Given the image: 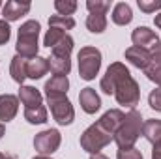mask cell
Returning a JSON list of instances; mask_svg holds the SVG:
<instances>
[{"label": "cell", "instance_id": "cell-1", "mask_svg": "<svg viewBox=\"0 0 161 159\" xmlns=\"http://www.w3.org/2000/svg\"><path fill=\"white\" fill-rule=\"evenodd\" d=\"M101 90L107 94V96H114L118 105L122 107H127L129 111L135 109V105H139V99H141V88L137 84V80L131 77L129 69L122 64V62H113L103 79L99 82Z\"/></svg>", "mask_w": 161, "mask_h": 159}, {"label": "cell", "instance_id": "cell-2", "mask_svg": "<svg viewBox=\"0 0 161 159\" xmlns=\"http://www.w3.org/2000/svg\"><path fill=\"white\" fill-rule=\"evenodd\" d=\"M142 116L137 109H131L125 120L122 122L120 129L114 133V142L118 144V150H125V148H133L135 142L139 140L141 133H142Z\"/></svg>", "mask_w": 161, "mask_h": 159}, {"label": "cell", "instance_id": "cell-3", "mask_svg": "<svg viewBox=\"0 0 161 159\" xmlns=\"http://www.w3.org/2000/svg\"><path fill=\"white\" fill-rule=\"evenodd\" d=\"M40 30L41 26L38 21H26V23L21 25V28L17 32V45H15L19 56H23L26 60H32V58L38 56V49H40L38 36H40Z\"/></svg>", "mask_w": 161, "mask_h": 159}, {"label": "cell", "instance_id": "cell-4", "mask_svg": "<svg viewBox=\"0 0 161 159\" xmlns=\"http://www.w3.org/2000/svg\"><path fill=\"white\" fill-rule=\"evenodd\" d=\"M113 139H114V135H111L107 129H103L99 125V122H96L80 135V148L84 152H88L90 156L99 154L107 144H111Z\"/></svg>", "mask_w": 161, "mask_h": 159}, {"label": "cell", "instance_id": "cell-5", "mask_svg": "<svg viewBox=\"0 0 161 159\" xmlns=\"http://www.w3.org/2000/svg\"><path fill=\"white\" fill-rule=\"evenodd\" d=\"M101 68V52L96 47H82L79 51V75L84 80L96 79Z\"/></svg>", "mask_w": 161, "mask_h": 159}, {"label": "cell", "instance_id": "cell-6", "mask_svg": "<svg viewBox=\"0 0 161 159\" xmlns=\"http://www.w3.org/2000/svg\"><path fill=\"white\" fill-rule=\"evenodd\" d=\"M49 107H51V114L60 125H69L75 118V111L71 101L68 99V96H58V97H47Z\"/></svg>", "mask_w": 161, "mask_h": 159}, {"label": "cell", "instance_id": "cell-7", "mask_svg": "<svg viewBox=\"0 0 161 159\" xmlns=\"http://www.w3.org/2000/svg\"><path fill=\"white\" fill-rule=\"evenodd\" d=\"M62 135L58 129H45L34 137V148L40 156H51L60 148Z\"/></svg>", "mask_w": 161, "mask_h": 159}, {"label": "cell", "instance_id": "cell-8", "mask_svg": "<svg viewBox=\"0 0 161 159\" xmlns=\"http://www.w3.org/2000/svg\"><path fill=\"white\" fill-rule=\"evenodd\" d=\"M131 41H133L135 47L146 49V51H150L152 54L161 49V40L158 38V34H156L154 30H150L148 26H137V28L131 32Z\"/></svg>", "mask_w": 161, "mask_h": 159}, {"label": "cell", "instance_id": "cell-9", "mask_svg": "<svg viewBox=\"0 0 161 159\" xmlns=\"http://www.w3.org/2000/svg\"><path fill=\"white\" fill-rule=\"evenodd\" d=\"M124 56H125V60H127L129 64H133V66L139 68V69H146L148 64H150V60H152V52H150V51L141 49V47H135V45L129 47V49H125Z\"/></svg>", "mask_w": 161, "mask_h": 159}, {"label": "cell", "instance_id": "cell-10", "mask_svg": "<svg viewBox=\"0 0 161 159\" xmlns=\"http://www.w3.org/2000/svg\"><path fill=\"white\" fill-rule=\"evenodd\" d=\"M28 11H30V2H15V0H9V2H6L2 6V15H4V21H8V23L21 19Z\"/></svg>", "mask_w": 161, "mask_h": 159}, {"label": "cell", "instance_id": "cell-11", "mask_svg": "<svg viewBox=\"0 0 161 159\" xmlns=\"http://www.w3.org/2000/svg\"><path fill=\"white\" fill-rule=\"evenodd\" d=\"M79 103H80V107H82V111H84V112H88V114L97 112V111H99V107H101V99H99V96H97V94H96V90H94V88H90V86H86V88H82V90H80Z\"/></svg>", "mask_w": 161, "mask_h": 159}, {"label": "cell", "instance_id": "cell-12", "mask_svg": "<svg viewBox=\"0 0 161 159\" xmlns=\"http://www.w3.org/2000/svg\"><path fill=\"white\" fill-rule=\"evenodd\" d=\"M19 111V97L11 94H2L0 96V120L9 122L17 116Z\"/></svg>", "mask_w": 161, "mask_h": 159}, {"label": "cell", "instance_id": "cell-13", "mask_svg": "<svg viewBox=\"0 0 161 159\" xmlns=\"http://www.w3.org/2000/svg\"><path fill=\"white\" fill-rule=\"evenodd\" d=\"M124 120H125V114H124L122 111H118V109H111V111H107L97 122H99V125H101L103 129H107L111 135H114V133L120 129V125H122Z\"/></svg>", "mask_w": 161, "mask_h": 159}, {"label": "cell", "instance_id": "cell-14", "mask_svg": "<svg viewBox=\"0 0 161 159\" xmlns=\"http://www.w3.org/2000/svg\"><path fill=\"white\" fill-rule=\"evenodd\" d=\"M69 88V80L68 77L62 75H53L51 79L45 82V96L47 97H58V96H66Z\"/></svg>", "mask_w": 161, "mask_h": 159}, {"label": "cell", "instance_id": "cell-15", "mask_svg": "<svg viewBox=\"0 0 161 159\" xmlns=\"http://www.w3.org/2000/svg\"><path fill=\"white\" fill-rule=\"evenodd\" d=\"M17 97L21 99L25 109H36V107L43 105V96H41L40 90H36L34 86H21Z\"/></svg>", "mask_w": 161, "mask_h": 159}, {"label": "cell", "instance_id": "cell-16", "mask_svg": "<svg viewBox=\"0 0 161 159\" xmlns=\"http://www.w3.org/2000/svg\"><path fill=\"white\" fill-rule=\"evenodd\" d=\"M49 71V60L43 58V56H36L32 60H28V66H26V77L30 79H41L45 73Z\"/></svg>", "mask_w": 161, "mask_h": 159}, {"label": "cell", "instance_id": "cell-17", "mask_svg": "<svg viewBox=\"0 0 161 159\" xmlns=\"http://www.w3.org/2000/svg\"><path fill=\"white\" fill-rule=\"evenodd\" d=\"M49 60V71L53 75H62V77H68V73L71 71V60L66 58V56H54L51 54Z\"/></svg>", "mask_w": 161, "mask_h": 159}, {"label": "cell", "instance_id": "cell-18", "mask_svg": "<svg viewBox=\"0 0 161 159\" xmlns=\"http://www.w3.org/2000/svg\"><path fill=\"white\" fill-rule=\"evenodd\" d=\"M26 66H28V60H26V58H23V56H19V54H15V56L11 58V66H9L11 79L15 80V82H19L21 86H23V82L26 79Z\"/></svg>", "mask_w": 161, "mask_h": 159}, {"label": "cell", "instance_id": "cell-19", "mask_svg": "<svg viewBox=\"0 0 161 159\" xmlns=\"http://www.w3.org/2000/svg\"><path fill=\"white\" fill-rule=\"evenodd\" d=\"M142 135H144V139L148 140V142H152V144H158L161 142V120H146L144 123H142Z\"/></svg>", "mask_w": 161, "mask_h": 159}, {"label": "cell", "instance_id": "cell-20", "mask_svg": "<svg viewBox=\"0 0 161 159\" xmlns=\"http://www.w3.org/2000/svg\"><path fill=\"white\" fill-rule=\"evenodd\" d=\"M133 19V11H131V6L125 4V2H118L114 8H113V21L114 25H120V26H125L129 25Z\"/></svg>", "mask_w": 161, "mask_h": 159}, {"label": "cell", "instance_id": "cell-21", "mask_svg": "<svg viewBox=\"0 0 161 159\" xmlns=\"http://www.w3.org/2000/svg\"><path fill=\"white\" fill-rule=\"evenodd\" d=\"M144 75L161 88V49L152 54V60H150L148 68L144 69Z\"/></svg>", "mask_w": 161, "mask_h": 159}, {"label": "cell", "instance_id": "cell-22", "mask_svg": "<svg viewBox=\"0 0 161 159\" xmlns=\"http://www.w3.org/2000/svg\"><path fill=\"white\" fill-rule=\"evenodd\" d=\"M86 28L92 34H101L107 28V17L103 13H90L86 17Z\"/></svg>", "mask_w": 161, "mask_h": 159}, {"label": "cell", "instance_id": "cell-23", "mask_svg": "<svg viewBox=\"0 0 161 159\" xmlns=\"http://www.w3.org/2000/svg\"><path fill=\"white\" fill-rule=\"evenodd\" d=\"M71 51H73V38L68 36V34L53 47V54L54 56H66V58H69Z\"/></svg>", "mask_w": 161, "mask_h": 159}, {"label": "cell", "instance_id": "cell-24", "mask_svg": "<svg viewBox=\"0 0 161 159\" xmlns=\"http://www.w3.org/2000/svg\"><path fill=\"white\" fill-rule=\"evenodd\" d=\"M25 120L28 123H45L47 122V109L40 105L36 109H25Z\"/></svg>", "mask_w": 161, "mask_h": 159}, {"label": "cell", "instance_id": "cell-25", "mask_svg": "<svg viewBox=\"0 0 161 159\" xmlns=\"http://www.w3.org/2000/svg\"><path fill=\"white\" fill-rule=\"evenodd\" d=\"M49 26L53 28H60V30H71L75 26V19L73 17H62V15H53L49 19Z\"/></svg>", "mask_w": 161, "mask_h": 159}, {"label": "cell", "instance_id": "cell-26", "mask_svg": "<svg viewBox=\"0 0 161 159\" xmlns=\"http://www.w3.org/2000/svg\"><path fill=\"white\" fill-rule=\"evenodd\" d=\"M54 9L62 17H71L75 13V9H77V2L75 0H56L54 2Z\"/></svg>", "mask_w": 161, "mask_h": 159}, {"label": "cell", "instance_id": "cell-27", "mask_svg": "<svg viewBox=\"0 0 161 159\" xmlns=\"http://www.w3.org/2000/svg\"><path fill=\"white\" fill-rule=\"evenodd\" d=\"M66 36V32L64 30H60V28H53V26H49V30H47V34H45V38H43V45L45 47H54L58 41L62 40Z\"/></svg>", "mask_w": 161, "mask_h": 159}, {"label": "cell", "instance_id": "cell-28", "mask_svg": "<svg viewBox=\"0 0 161 159\" xmlns=\"http://www.w3.org/2000/svg\"><path fill=\"white\" fill-rule=\"evenodd\" d=\"M86 8H88L90 13H103V15H107V11L111 9V2H105V0H88Z\"/></svg>", "mask_w": 161, "mask_h": 159}, {"label": "cell", "instance_id": "cell-29", "mask_svg": "<svg viewBox=\"0 0 161 159\" xmlns=\"http://www.w3.org/2000/svg\"><path fill=\"white\" fill-rule=\"evenodd\" d=\"M137 4H139L141 11H144V13H154V11L161 9V0H139Z\"/></svg>", "mask_w": 161, "mask_h": 159}, {"label": "cell", "instance_id": "cell-30", "mask_svg": "<svg viewBox=\"0 0 161 159\" xmlns=\"http://www.w3.org/2000/svg\"><path fill=\"white\" fill-rule=\"evenodd\" d=\"M148 105H150L154 111L161 112V88L159 86L150 92V96H148Z\"/></svg>", "mask_w": 161, "mask_h": 159}, {"label": "cell", "instance_id": "cell-31", "mask_svg": "<svg viewBox=\"0 0 161 159\" xmlns=\"http://www.w3.org/2000/svg\"><path fill=\"white\" fill-rule=\"evenodd\" d=\"M118 159H142L141 150H137L135 146L133 148H125V150H118Z\"/></svg>", "mask_w": 161, "mask_h": 159}, {"label": "cell", "instance_id": "cell-32", "mask_svg": "<svg viewBox=\"0 0 161 159\" xmlns=\"http://www.w3.org/2000/svg\"><path fill=\"white\" fill-rule=\"evenodd\" d=\"M9 36H11V28H9V25H8V21L0 19V45L8 43V41H9Z\"/></svg>", "mask_w": 161, "mask_h": 159}, {"label": "cell", "instance_id": "cell-33", "mask_svg": "<svg viewBox=\"0 0 161 159\" xmlns=\"http://www.w3.org/2000/svg\"><path fill=\"white\" fill-rule=\"evenodd\" d=\"M152 159H161V142L154 144V150H152Z\"/></svg>", "mask_w": 161, "mask_h": 159}, {"label": "cell", "instance_id": "cell-34", "mask_svg": "<svg viewBox=\"0 0 161 159\" xmlns=\"http://www.w3.org/2000/svg\"><path fill=\"white\" fill-rule=\"evenodd\" d=\"M154 23H156V26L161 30V13H158V15L154 17Z\"/></svg>", "mask_w": 161, "mask_h": 159}, {"label": "cell", "instance_id": "cell-35", "mask_svg": "<svg viewBox=\"0 0 161 159\" xmlns=\"http://www.w3.org/2000/svg\"><path fill=\"white\" fill-rule=\"evenodd\" d=\"M90 159H109V157H107V156H103V154H92Z\"/></svg>", "mask_w": 161, "mask_h": 159}, {"label": "cell", "instance_id": "cell-36", "mask_svg": "<svg viewBox=\"0 0 161 159\" xmlns=\"http://www.w3.org/2000/svg\"><path fill=\"white\" fill-rule=\"evenodd\" d=\"M4 133H6V127H4V123H0V139L4 137Z\"/></svg>", "mask_w": 161, "mask_h": 159}, {"label": "cell", "instance_id": "cell-37", "mask_svg": "<svg viewBox=\"0 0 161 159\" xmlns=\"http://www.w3.org/2000/svg\"><path fill=\"white\" fill-rule=\"evenodd\" d=\"M34 159H51V157H49V156H36Z\"/></svg>", "mask_w": 161, "mask_h": 159}, {"label": "cell", "instance_id": "cell-38", "mask_svg": "<svg viewBox=\"0 0 161 159\" xmlns=\"http://www.w3.org/2000/svg\"><path fill=\"white\" fill-rule=\"evenodd\" d=\"M0 159H8V156H4V154H0Z\"/></svg>", "mask_w": 161, "mask_h": 159}, {"label": "cell", "instance_id": "cell-39", "mask_svg": "<svg viewBox=\"0 0 161 159\" xmlns=\"http://www.w3.org/2000/svg\"><path fill=\"white\" fill-rule=\"evenodd\" d=\"M8 159H15V157H9V156H8Z\"/></svg>", "mask_w": 161, "mask_h": 159}]
</instances>
